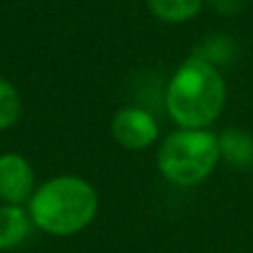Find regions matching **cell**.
I'll use <instances>...</instances> for the list:
<instances>
[{"label": "cell", "instance_id": "1", "mask_svg": "<svg viewBox=\"0 0 253 253\" xmlns=\"http://www.w3.org/2000/svg\"><path fill=\"white\" fill-rule=\"evenodd\" d=\"M100 198L87 178L62 173L38 184L27 202L36 229L53 238H69L96 220Z\"/></svg>", "mask_w": 253, "mask_h": 253}, {"label": "cell", "instance_id": "2", "mask_svg": "<svg viewBox=\"0 0 253 253\" xmlns=\"http://www.w3.org/2000/svg\"><path fill=\"white\" fill-rule=\"evenodd\" d=\"M227 102V83L218 67L189 56L167 83L165 109L178 129H209Z\"/></svg>", "mask_w": 253, "mask_h": 253}, {"label": "cell", "instance_id": "3", "mask_svg": "<svg viewBox=\"0 0 253 253\" xmlns=\"http://www.w3.org/2000/svg\"><path fill=\"white\" fill-rule=\"evenodd\" d=\"M220 162L218 133L211 129H175L160 140L156 167L167 182L175 187H198Z\"/></svg>", "mask_w": 253, "mask_h": 253}, {"label": "cell", "instance_id": "4", "mask_svg": "<svg viewBox=\"0 0 253 253\" xmlns=\"http://www.w3.org/2000/svg\"><path fill=\"white\" fill-rule=\"evenodd\" d=\"M111 138L126 151H144L160 138V125L156 116L140 105L120 107L111 118Z\"/></svg>", "mask_w": 253, "mask_h": 253}, {"label": "cell", "instance_id": "5", "mask_svg": "<svg viewBox=\"0 0 253 253\" xmlns=\"http://www.w3.org/2000/svg\"><path fill=\"white\" fill-rule=\"evenodd\" d=\"M36 187L34 165L22 153H0V202L27 207Z\"/></svg>", "mask_w": 253, "mask_h": 253}, {"label": "cell", "instance_id": "6", "mask_svg": "<svg viewBox=\"0 0 253 253\" xmlns=\"http://www.w3.org/2000/svg\"><path fill=\"white\" fill-rule=\"evenodd\" d=\"M220 160L240 171L253 169V133L238 126H227L218 133Z\"/></svg>", "mask_w": 253, "mask_h": 253}, {"label": "cell", "instance_id": "7", "mask_svg": "<svg viewBox=\"0 0 253 253\" xmlns=\"http://www.w3.org/2000/svg\"><path fill=\"white\" fill-rule=\"evenodd\" d=\"M34 222L22 205H4L0 202V253L11 251L27 242Z\"/></svg>", "mask_w": 253, "mask_h": 253}, {"label": "cell", "instance_id": "8", "mask_svg": "<svg viewBox=\"0 0 253 253\" xmlns=\"http://www.w3.org/2000/svg\"><path fill=\"white\" fill-rule=\"evenodd\" d=\"M149 13L167 25H182L202 11L205 0H147Z\"/></svg>", "mask_w": 253, "mask_h": 253}, {"label": "cell", "instance_id": "9", "mask_svg": "<svg viewBox=\"0 0 253 253\" xmlns=\"http://www.w3.org/2000/svg\"><path fill=\"white\" fill-rule=\"evenodd\" d=\"M22 116V98L11 80L0 76V131H7L18 125Z\"/></svg>", "mask_w": 253, "mask_h": 253}, {"label": "cell", "instance_id": "10", "mask_svg": "<svg viewBox=\"0 0 253 253\" xmlns=\"http://www.w3.org/2000/svg\"><path fill=\"white\" fill-rule=\"evenodd\" d=\"M233 53H236V44H233V40L227 38V36L215 34V36H209L202 44H198L196 51H193L191 56L200 58V60L209 62V65H213V67L220 69L222 65H227V62L231 60Z\"/></svg>", "mask_w": 253, "mask_h": 253}, {"label": "cell", "instance_id": "11", "mask_svg": "<svg viewBox=\"0 0 253 253\" xmlns=\"http://www.w3.org/2000/svg\"><path fill=\"white\" fill-rule=\"evenodd\" d=\"M205 4L213 13H218V16L231 18V16H238L245 9L247 0H205Z\"/></svg>", "mask_w": 253, "mask_h": 253}]
</instances>
